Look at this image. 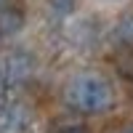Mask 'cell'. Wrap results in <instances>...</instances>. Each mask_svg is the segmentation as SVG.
I'll return each mask as SVG.
<instances>
[{
    "label": "cell",
    "instance_id": "7a4b0ae2",
    "mask_svg": "<svg viewBox=\"0 0 133 133\" xmlns=\"http://www.w3.org/2000/svg\"><path fill=\"white\" fill-rule=\"evenodd\" d=\"M0 69H3V83L5 88H19L24 85L32 72H35V59L27 51H5L0 59Z\"/></svg>",
    "mask_w": 133,
    "mask_h": 133
},
{
    "label": "cell",
    "instance_id": "3957f363",
    "mask_svg": "<svg viewBox=\"0 0 133 133\" xmlns=\"http://www.w3.org/2000/svg\"><path fill=\"white\" fill-rule=\"evenodd\" d=\"M32 109L24 101L8 104L0 112V133H27L32 128Z\"/></svg>",
    "mask_w": 133,
    "mask_h": 133
},
{
    "label": "cell",
    "instance_id": "52a82bcc",
    "mask_svg": "<svg viewBox=\"0 0 133 133\" xmlns=\"http://www.w3.org/2000/svg\"><path fill=\"white\" fill-rule=\"evenodd\" d=\"M75 3H77V0H48V5H51V11H53V14H72V11H75Z\"/></svg>",
    "mask_w": 133,
    "mask_h": 133
},
{
    "label": "cell",
    "instance_id": "7c38bea8",
    "mask_svg": "<svg viewBox=\"0 0 133 133\" xmlns=\"http://www.w3.org/2000/svg\"><path fill=\"white\" fill-rule=\"evenodd\" d=\"M3 85H5V83H3V69H0V88H3Z\"/></svg>",
    "mask_w": 133,
    "mask_h": 133
},
{
    "label": "cell",
    "instance_id": "9c48e42d",
    "mask_svg": "<svg viewBox=\"0 0 133 133\" xmlns=\"http://www.w3.org/2000/svg\"><path fill=\"white\" fill-rule=\"evenodd\" d=\"M3 8H8V0H0V11H3Z\"/></svg>",
    "mask_w": 133,
    "mask_h": 133
},
{
    "label": "cell",
    "instance_id": "30bf717a",
    "mask_svg": "<svg viewBox=\"0 0 133 133\" xmlns=\"http://www.w3.org/2000/svg\"><path fill=\"white\" fill-rule=\"evenodd\" d=\"M66 133H85L83 128H75V130H66Z\"/></svg>",
    "mask_w": 133,
    "mask_h": 133
},
{
    "label": "cell",
    "instance_id": "8fae6325",
    "mask_svg": "<svg viewBox=\"0 0 133 133\" xmlns=\"http://www.w3.org/2000/svg\"><path fill=\"white\" fill-rule=\"evenodd\" d=\"M123 133H133V123H130V125H128V128H125Z\"/></svg>",
    "mask_w": 133,
    "mask_h": 133
},
{
    "label": "cell",
    "instance_id": "8992f818",
    "mask_svg": "<svg viewBox=\"0 0 133 133\" xmlns=\"http://www.w3.org/2000/svg\"><path fill=\"white\" fill-rule=\"evenodd\" d=\"M115 37L125 45H133V14H125L115 27Z\"/></svg>",
    "mask_w": 133,
    "mask_h": 133
},
{
    "label": "cell",
    "instance_id": "5b68a950",
    "mask_svg": "<svg viewBox=\"0 0 133 133\" xmlns=\"http://www.w3.org/2000/svg\"><path fill=\"white\" fill-rule=\"evenodd\" d=\"M115 69L120 72V77L133 83V48H123L115 53Z\"/></svg>",
    "mask_w": 133,
    "mask_h": 133
},
{
    "label": "cell",
    "instance_id": "6da1fadb",
    "mask_svg": "<svg viewBox=\"0 0 133 133\" xmlns=\"http://www.w3.org/2000/svg\"><path fill=\"white\" fill-rule=\"evenodd\" d=\"M66 101L75 112H88V115H104L109 112L115 96L112 88L104 77L98 75H77L66 85Z\"/></svg>",
    "mask_w": 133,
    "mask_h": 133
},
{
    "label": "cell",
    "instance_id": "277c9868",
    "mask_svg": "<svg viewBox=\"0 0 133 133\" xmlns=\"http://www.w3.org/2000/svg\"><path fill=\"white\" fill-rule=\"evenodd\" d=\"M21 27H24V14L16 8H3L0 11V35H16V32H21Z\"/></svg>",
    "mask_w": 133,
    "mask_h": 133
},
{
    "label": "cell",
    "instance_id": "ba28073f",
    "mask_svg": "<svg viewBox=\"0 0 133 133\" xmlns=\"http://www.w3.org/2000/svg\"><path fill=\"white\" fill-rule=\"evenodd\" d=\"M8 107V96H5V85L0 88V112H3V109Z\"/></svg>",
    "mask_w": 133,
    "mask_h": 133
}]
</instances>
